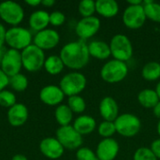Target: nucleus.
<instances>
[{
  "label": "nucleus",
  "instance_id": "obj_34",
  "mask_svg": "<svg viewBox=\"0 0 160 160\" xmlns=\"http://www.w3.org/2000/svg\"><path fill=\"white\" fill-rule=\"evenodd\" d=\"M77 160H98L96 152H94L89 147H81L76 152Z\"/></svg>",
  "mask_w": 160,
  "mask_h": 160
},
{
  "label": "nucleus",
  "instance_id": "obj_40",
  "mask_svg": "<svg viewBox=\"0 0 160 160\" xmlns=\"http://www.w3.org/2000/svg\"><path fill=\"white\" fill-rule=\"evenodd\" d=\"M55 4L54 0H41V5L46 8H51Z\"/></svg>",
  "mask_w": 160,
  "mask_h": 160
},
{
  "label": "nucleus",
  "instance_id": "obj_43",
  "mask_svg": "<svg viewBox=\"0 0 160 160\" xmlns=\"http://www.w3.org/2000/svg\"><path fill=\"white\" fill-rule=\"evenodd\" d=\"M11 160H28L27 158L23 155H21V154H18V155H15L13 156V158H11Z\"/></svg>",
  "mask_w": 160,
  "mask_h": 160
},
{
  "label": "nucleus",
  "instance_id": "obj_23",
  "mask_svg": "<svg viewBox=\"0 0 160 160\" xmlns=\"http://www.w3.org/2000/svg\"><path fill=\"white\" fill-rule=\"evenodd\" d=\"M138 102L145 109H154V107L159 102V98L155 89L146 88L142 90L138 94Z\"/></svg>",
  "mask_w": 160,
  "mask_h": 160
},
{
  "label": "nucleus",
  "instance_id": "obj_27",
  "mask_svg": "<svg viewBox=\"0 0 160 160\" xmlns=\"http://www.w3.org/2000/svg\"><path fill=\"white\" fill-rule=\"evenodd\" d=\"M143 8L147 19L155 22H160L159 3H157L153 0H145L143 1Z\"/></svg>",
  "mask_w": 160,
  "mask_h": 160
},
{
  "label": "nucleus",
  "instance_id": "obj_45",
  "mask_svg": "<svg viewBox=\"0 0 160 160\" xmlns=\"http://www.w3.org/2000/svg\"><path fill=\"white\" fill-rule=\"evenodd\" d=\"M155 90H156V92H157V94H158V98H159L160 99V81L158 82V84H157Z\"/></svg>",
  "mask_w": 160,
  "mask_h": 160
},
{
  "label": "nucleus",
  "instance_id": "obj_14",
  "mask_svg": "<svg viewBox=\"0 0 160 160\" xmlns=\"http://www.w3.org/2000/svg\"><path fill=\"white\" fill-rule=\"evenodd\" d=\"M120 151L118 142L113 138L102 139L97 145L96 155L98 160H114Z\"/></svg>",
  "mask_w": 160,
  "mask_h": 160
},
{
  "label": "nucleus",
  "instance_id": "obj_17",
  "mask_svg": "<svg viewBox=\"0 0 160 160\" xmlns=\"http://www.w3.org/2000/svg\"><path fill=\"white\" fill-rule=\"evenodd\" d=\"M98 110L104 121L114 122L119 116V106L112 97L103 98L99 102Z\"/></svg>",
  "mask_w": 160,
  "mask_h": 160
},
{
  "label": "nucleus",
  "instance_id": "obj_28",
  "mask_svg": "<svg viewBox=\"0 0 160 160\" xmlns=\"http://www.w3.org/2000/svg\"><path fill=\"white\" fill-rule=\"evenodd\" d=\"M8 85L16 92H23L28 87V79L25 75L19 73L9 78Z\"/></svg>",
  "mask_w": 160,
  "mask_h": 160
},
{
  "label": "nucleus",
  "instance_id": "obj_3",
  "mask_svg": "<svg viewBox=\"0 0 160 160\" xmlns=\"http://www.w3.org/2000/svg\"><path fill=\"white\" fill-rule=\"evenodd\" d=\"M128 70L129 69L127 63L112 59L107 61L102 66L100 69V77L108 83H118L127 78Z\"/></svg>",
  "mask_w": 160,
  "mask_h": 160
},
{
  "label": "nucleus",
  "instance_id": "obj_21",
  "mask_svg": "<svg viewBox=\"0 0 160 160\" xmlns=\"http://www.w3.org/2000/svg\"><path fill=\"white\" fill-rule=\"evenodd\" d=\"M119 5L115 0L96 1V12L103 18H113L119 13Z\"/></svg>",
  "mask_w": 160,
  "mask_h": 160
},
{
  "label": "nucleus",
  "instance_id": "obj_46",
  "mask_svg": "<svg viewBox=\"0 0 160 160\" xmlns=\"http://www.w3.org/2000/svg\"><path fill=\"white\" fill-rule=\"evenodd\" d=\"M157 132H158V136H159L160 138V119L159 121H158V125H157Z\"/></svg>",
  "mask_w": 160,
  "mask_h": 160
},
{
  "label": "nucleus",
  "instance_id": "obj_44",
  "mask_svg": "<svg viewBox=\"0 0 160 160\" xmlns=\"http://www.w3.org/2000/svg\"><path fill=\"white\" fill-rule=\"evenodd\" d=\"M5 52H6L5 48H4V47H3V48H0V65H1V62H2V60H3V57H4Z\"/></svg>",
  "mask_w": 160,
  "mask_h": 160
},
{
  "label": "nucleus",
  "instance_id": "obj_15",
  "mask_svg": "<svg viewBox=\"0 0 160 160\" xmlns=\"http://www.w3.org/2000/svg\"><path fill=\"white\" fill-rule=\"evenodd\" d=\"M39 150L45 158L52 160L59 159L65 152L63 145L53 137L44 138L39 143Z\"/></svg>",
  "mask_w": 160,
  "mask_h": 160
},
{
  "label": "nucleus",
  "instance_id": "obj_26",
  "mask_svg": "<svg viewBox=\"0 0 160 160\" xmlns=\"http://www.w3.org/2000/svg\"><path fill=\"white\" fill-rule=\"evenodd\" d=\"M142 77L148 82H155L160 79V63L151 61L146 63L142 68Z\"/></svg>",
  "mask_w": 160,
  "mask_h": 160
},
{
  "label": "nucleus",
  "instance_id": "obj_35",
  "mask_svg": "<svg viewBox=\"0 0 160 160\" xmlns=\"http://www.w3.org/2000/svg\"><path fill=\"white\" fill-rule=\"evenodd\" d=\"M66 22V15L59 10H54L50 13V24L52 26H61Z\"/></svg>",
  "mask_w": 160,
  "mask_h": 160
},
{
  "label": "nucleus",
  "instance_id": "obj_31",
  "mask_svg": "<svg viewBox=\"0 0 160 160\" xmlns=\"http://www.w3.org/2000/svg\"><path fill=\"white\" fill-rule=\"evenodd\" d=\"M97 129H98V132L99 136L102 137L103 139L112 138V136L116 133L114 122H110V121L101 122L98 126Z\"/></svg>",
  "mask_w": 160,
  "mask_h": 160
},
{
  "label": "nucleus",
  "instance_id": "obj_18",
  "mask_svg": "<svg viewBox=\"0 0 160 160\" xmlns=\"http://www.w3.org/2000/svg\"><path fill=\"white\" fill-rule=\"evenodd\" d=\"M29 116L27 107L22 103H16L14 106L9 108L7 112L8 121L10 126L14 128L21 127L25 124Z\"/></svg>",
  "mask_w": 160,
  "mask_h": 160
},
{
  "label": "nucleus",
  "instance_id": "obj_30",
  "mask_svg": "<svg viewBox=\"0 0 160 160\" xmlns=\"http://www.w3.org/2000/svg\"><path fill=\"white\" fill-rule=\"evenodd\" d=\"M78 11L82 18L92 17L96 13V1L82 0L79 3Z\"/></svg>",
  "mask_w": 160,
  "mask_h": 160
},
{
  "label": "nucleus",
  "instance_id": "obj_5",
  "mask_svg": "<svg viewBox=\"0 0 160 160\" xmlns=\"http://www.w3.org/2000/svg\"><path fill=\"white\" fill-rule=\"evenodd\" d=\"M111 54L113 59L127 63L133 55V46L129 38L124 34L114 35L110 43Z\"/></svg>",
  "mask_w": 160,
  "mask_h": 160
},
{
  "label": "nucleus",
  "instance_id": "obj_38",
  "mask_svg": "<svg viewBox=\"0 0 160 160\" xmlns=\"http://www.w3.org/2000/svg\"><path fill=\"white\" fill-rule=\"evenodd\" d=\"M6 33L7 29L5 25L0 22V48H3L6 44Z\"/></svg>",
  "mask_w": 160,
  "mask_h": 160
},
{
  "label": "nucleus",
  "instance_id": "obj_32",
  "mask_svg": "<svg viewBox=\"0 0 160 160\" xmlns=\"http://www.w3.org/2000/svg\"><path fill=\"white\" fill-rule=\"evenodd\" d=\"M17 103L16 96L12 91L9 90H3L0 92V106L4 108H11Z\"/></svg>",
  "mask_w": 160,
  "mask_h": 160
},
{
  "label": "nucleus",
  "instance_id": "obj_24",
  "mask_svg": "<svg viewBox=\"0 0 160 160\" xmlns=\"http://www.w3.org/2000/svg\"><path fill=\"white\" fill-rule=\"evenodd\" d=\"M43 68L48 74L52 76H55V75L60 74L64 70L65 65L59 55L52 54V55L46 57Z\"/></svg>",
  "mask_w": 160,
  "mask_h": 160
},
{
  "label": "nucleus",
  "instance_id": "obj_11",
  "mask_svg": "<svg viewBox=\"0 0 160 160\" xmlns=\"http://www.w3.org/2000/svg\"><path fill=\"white\" fill-rule=\"evenodd\" d=\"M22 68V63L21 52L13 49L6 50V52L4 54L3 60L0 65V69L8 78H10L12 76L21 73Z\"/></svg>",
  "mask_w": 160,
  "mask_h": 160
},
{
  "label": "nucleus",
  "instance_id": "obj_13",
  "mask_svg": "<svg viewBox=\"0 0 160 160\" xmlns=\"http://www.w3.org/2000/svg\"><path fill=\"white\" fill-rule=\"evenodd\" d=\"M60 42L59 33L52 28H46L35 34L33 38V44L42 51L52 50L55 48Z\"/></svg>",
  "mask_w": 160,
  "mask_h": 160
},
{
  "label": "nucleus",
  "instance_id": "obj_12",
  "mask_svg": "<svg viewBox=\"0 0 160 160\" xmlns=\"http://www.w3.org/2000/svg\"><path fill=\"white\" fill-rule=\"evenodd\" d=\"M101 22L98 17L92 16L87 18H82L75 26L76 35L81 40H86L93 38L100 29Z\"/></svg>",
  "mask_w": 160,
  "mask_h": 160
},
{
  "label": "nucleus",
  "instance_id": "obj_33",
  "mask_svg": "<svg viewBox=\"0 0 160 160\" xmlns=\"http://www.w3.org/2000/svg\"><path fill=\"white\" fill-rule=\"evenodd\" d=\"M133 160H158L154 155L152 150L148 147H140L138 148L134 155Z\"/></svg>",
  "mask_w": 160,
  "mask_h": 160
},
{
  "label": "nucleus",
  "instance_id": "obj_42",
  "mask_svg": "<svg viewBox=\"0 0 160 160\" xmlns=\"http://www.w3.org/2000/svg\"><path fill=\"white\" fill-rule=\"evenodd\" d=\"M128 4L130 6H137V5H142L143 1L142 0H128Z\"/></svg>",
  "mask_w": 160,
  "mask_h": 160
},
{
  "label": "nucleus",
  "instance_id": "obj_39",
  "mask_svg": "<svg viewBox=\"0 0 160 160\" xmlns=\"http://www.w3.org/2000/svg\"><path fill=\"white\" fill-rule=\"evenodd\" d=\"M25 4L30 7L35 8V7L41 5V0H25Z\"/></svg>",
  "mask_w": 160,
  "mask_h": 160
},
{
  "label": "nucleus",
  "instance_id": "obj_10",
  "mask_svg": "<svg viewBox=\"0 0 160 160\" xmlns=\"http://www.w3.org/2000/svg\"><path fill=\"white\" fill-rule=\"evenodd\" d=\"M59 142L65 149L78 150L82 144V136L79 134L75 128L69 125L66 127H60L56 130V137Z\"/></svg>",
  "mask_w": 160,
  "mask_h": 160
},
{
  "label": "nucleus",
  "instance_id": "obj_41",
  "mask_svg": "<svg viewBox=\"0 0 160 160\" xmlns=\"http://www.w3.org/2000/svg\"><path fill=\"white\" fill-rule=\"evenodd\" d=\"M153 112H154L155 116H156V117H158V119H160V100H159V102H158V103L154 107Z\"/></svg>",
  "mask_w": 160,
  "mask_h": 160
},
{
  "label": "nucleus",
  "instance_id": "obj_37",
  "mask_svg": "<svg viewBox=\"0 0 160 160\" xmlns=\"http://www.w3.org/2000/svg\"><path fill=\"white\" fill-rule=\"evenodd\" d=\"M9 83V78L0 69V92L5 90Z\"/></svg>",
  "mask_w": 160,
  "mask_h": 160
},
{
  "label": "nucleus",
  "instance_id": "obj_8",
  "mask_svg": "<svg viewBox=\"0 0 160 160\" xmlns=\"http://www.w3.org/2000/svg\"><path fill=\"white\" fill-rule=\"evenodd\" d=\"M0 19L11 26H18L24 19L22 7L14 1H4L0 3Z\"/></svg>",
  "mask_w": 160,
  "mask_h": 160
},
{
  "label": "nucleus",
  "instance_id": "obj_22",
  "mask_svg": "<svg viewBox=\"0 0 160 160\" xmlns=\"http://www.w3.org/2000/svg\"><path fill=\"white\" fill-rule=\"evenodd\" d=\"M88 45V51L90 57H94L98 60H106L108 59L111 54L110 45L102 40H93Z\"/></svg>",
  "mask_w": 160,
  "mask_h": 160
},
{
  "label": "nucleus",
  "instance_id": "obj_2",
  "mask_svg": "<svg viewBox=\"0 0 160 160\" xmlns=\"http://www.w3.org/2000/svg\"><path fill=\"white\" fill-rule=\"evenodd\" d=\"M33 38L34 36L29 29L20 25L11 26L7 29L6 44L9 47V49L22 52L33 44Z\"/></svg>",
  "mask_w": 160,
  "mask_h": 160
},
{
  "label": "nucleus",
  "instance_id": "obj_20",
  "mask_svg": "<svg viewBox=\"0 0 160 160\" xmlns=\"http://www.w3.org/2000/svg\"><path fill=\"white\" fill-rule=\"evenodd\" d=\"M72 127L82 136L93 133L98 128L96 119L87 114H81L80 116H78L74 120Z\"/></svg>",
  "mask_w": 160,
  "mask_h": 160
},
{
  "label": "nucleus",
  "instance_id": "obj_9",
  "mask_svg": "<svg viewBox=\"0 0 160 160\" xmlns=\"http://www.w3.org/2000/svg\"><path fill=\"white\" fill-rule=\"evenodd\" d=\"M147 18L145 16L143 4L137 6L128 5L122 15V21L126 27L131 30H137L142 27L146 22Z\"/></svg>",
  "mask_w": 160,
  "mask_h": 160
},
{
  "label": "nucleus",
  "instance_id": "obj_36",
  "mask_svg": "<svg viewBox=\"0 0 160 160\" xmlns=\"http://www.w3.org/2000/svg\"><path fill=\"white\" fill-rule=\"evenodd\" d=\"M150 149L152 150L154 155L157 157V158L160 159V138L153 141V142L151 143Z\"/></svg>",
  "mask_w": 160,
  "mask_h": 160
},
{
  "label": "nucleus",
  "instance_id": "obj_19",
  "mask_svg": "<svg viewBox=\"0 0 160 160\" xmlns=\"http://www.w3.org/2000/svg\"><path fill=\"white\" fill-rule=\"evenodd\" d=\"M28 24L30 29L36 33L46 29L50 24V13L44 9L35 10L29 16Z\"/></svg>",
  "mask_w": 160,
  "mask_h": 160
},
{
  "label": "nucleus",
  "instance_id": "obj_29",
  "mask_svg": "<svg viewBox=\"0 0 160 160\" xmlns=\"http://www.w3.org/2000/svg\"><path fill=\"white\" fill-rule=\"evenodd\" d=\"M67 105L69 107V109L72 111L73 113H78V114L82 113L86 109V102L83 99V98H82L80 95L69 97L68 98Z\"/></svg>",
  "mask_w": 160,
  "mask_h": 160
},
{
  "label": "nucleus",
  "instance_id": "obj_4",
  "mask_svg": "<svg viewBox=\"0 0 160 160\" xmlns=\"http://www.w3.org/2000/svg\"><path fill=\"white\" fill-rule=\"evenodd\" d=\"M87 79L86 77L79 72L72 71L67 73L62 77L59 82V87L67 97L79 96L86 87Z\"/></svg>",
  "mask_w": 160,
  "mask_h": 160
},
{
  "label": "nucleus",
  "instance_id": "obj_7",
  "mask_svg": "<svg viewBox=\"0 0 160 160\" xmlns=\"http://www.w3.org/2000/svg\"><path fill=\"white\" fill-rule=\"evenodd\" d=\"M22 68L28 72H36L44 67L45 52L34 44H31L21 52Z\"/></svg>",
  "mask_w": 160,
  "mask_h": 160
},
{
  "label": "nucleus",
  "instance_id": "obj_6",
  "mask_svg": "<svg viewBox=\"0 0 160 160\" xmlns=\"http://www.w3.org/2000/svg\"><path fill=\"white\" fill-rule=\"evenodd\" d=\"M116 133L125 138H133L140 132L142 128L141 119L132 113L125 112L119 114L114 121Z\"/></svg>",
  "mask_w": 160,
  "mask_h": 160
},
{
  "label": "nucleus",
  "instance_id": "obj_16",
  "mask_svg": "<svg viewBox=\"0 0 160 160\" xmlns=\"http://www.w3.org/2000/svg\"><path fill=\"white\" fill-rule=\"evenodd\" d=\"M65 94L59 87V85L49 84L41 88L39 92V99L48 106H59L62 104Z\"/></svg>",
  "mask_w": 160,
  "mask_h": 160
},
{
  "label": "nucleus",
  "instance_id": "obj_25",
  "mask_svg": "<svg viewBox=\"0 0 160 160\" xmlns=\"http://www.w3.org/2000/svg\"><path fill=\"white\" fill-rule=\"evenodd\" d=\"M54 117L60 127L69 126L73 120V112L67 104H60L56 107Z\"/></svg>",
  "mask_w": 160,
  "mask_h": 160
},
{
  "label": "nucleus",
  "instance_id": "obj_1",
  "mask_svg": "<svg viewBox=\"0 0 160 160\" xmlns=\"http://www.w3.org/2000/svg\"><path fill=\"white\" fill-rule=\"evenodd\" d=\"M65 67L79 71L87 66L90 59L88 45L83 40L71 41L63 46L59 54Z\"/></svg>",
  "mask_w": 160,
  "mask_h": 160
}]
</instances>
